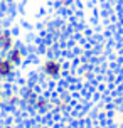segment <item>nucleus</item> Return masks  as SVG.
<instances>
[{
  "mask_svg": "<svg viewBox=\"0 0 123 128\" xmlns=\"http://www.w3.org/2000/svg\"><path fill=\"white\" fill-rule=\"evenodd\" d=\"M64 72V66L62 62L56 58H49L42 62V74L49 79H59Z\"/></svg>",
  "mask_w": 123,
  "mask_h": 128,
  "instance_id": "nucleus-1",
  "label": "nucleus"
},
{
  "mask_svg": "<svg viewBox=\"0 0 123 128\" xmlns=\"http://www.w3.org/2000/svg\"><path fill=\"white\" fill-rule=\"evenodd\" d=\"M15 47V37L8 29L0 30V51L2 52H10Z\"/></svg>",
  "mask_w": 123,
  "mask_h": 128,
  "instance_id": "nucleus-2",
  "label": "nucleus"
},
{
  "mask_svg": "<svg viewBox=\"0 0 123 128\" xmlns=\"http://www.w3.org/2000/svg\"><path fill=\"white\" fill-rule=\"evenodd\" d=\"M15 72V64L8 59V56H2L0 58V78L7 79V78H12Z\"/></svg>",
  "mask_w": 123,
  "mask_h": 128,
  "instance_id": "nucleus-3",
  "label": "nucleus"
},
{
  "mask_svg": "<svg viewBox=\"0 0 123 128\" xmlns=\"http://www.w3.org/2000/svg\"><path fill=\"white\" fill-rule=\"evenodd\" d=\"M32 106H34L36 110H37V111L44 113V111H47L49 108H52V101L49 100V98H47V96L37 94V98H36V101H34Z\"/></svg>",
  "mask_w": 123,
  "mask_h": 128,
  "instance_id": "nucleus-4",
  "label": "nucleus"
},
{
  "mask_svg": "<svg viewBox=\"0 0 123 128\" xmlns=\"http://www.w3.org/2000/svg\"><path fill=\"white\" fill-rule=\"evenodd\" d=\"M7 56H8V59H10L15 66H20V64L26 61V52L22 51L20 47H14L10 52H7Z\"/></svg>",
  "mask_w": 123,
  "mask_h": 128,
  "instance_id": "nucleus-5",
  "label": "nucleus"
},
{
  "mask_svg": "<svg viewBox=\"0 0 123 128\" xmlns=\"http://www.w3.org/2000/svg\"><path fill=\"white\" fill-rule=\"evenodd\" d=\"M66 106H68V101L62 100V98H59V100H56V101H52V108L56 110V111H62Z\"/></svg>",
  "mask_w": 123,
  "mask_h": 128,
  "instance_id": "nucleus-6",
  "label": "nucleus"
},
{
  "mask_svg": "<svg viewBox=\"0 0 123 128\" xmlns=\"http://www.w3.org/2000/svg\"><path fill=\"white\" fill-rule=\"evenodd\" d=\"M7 101L10 103V104H15V103H17V94H10L7 98Z\"/></svg>",
  "mask_w": 123,
  "mask_h": 128,
  "instance_id": "nucleus-7",
  "label": "nucleus"
},
{
  "mask_svg": "<svg viewBox=\"0 0 123 128\" xmlns=\"http://www.w3.org/2000/svg\"><path fill=\"white\" fill-rule=\"evenodd\" d=\"M4 101H5V96L0 93V104H4Z\"/></svg>",
  "mask_w": 123,
  "mask_h": 128,
  "instance_id": "nucleus-8",
  "label": "nucleus"
},
{
  "mask_svg": "<svg viewBox=\"0 0 123 128\" xmlns=\"http://www.w3.org/2000/svg\"><path fill=\"white\" fill-rule=\"evenodd\" d=\"M34 128H46V126H44V125H36Z\"/></svg>",
  "mask_w": 123,
  "mask_h": 128,
  "instance_id": "nucleus-9",
  "label": "nucleus"
},
{
  "mask_svg": "<svg viewBox=\"0 0 123 128\" xmlns=\"http://www.w3.org/2000/svg\"><path fill=\"white\" fill-rule=\"evenodd\" d=\"M2 128H12V126H2Z\"/></svg>",
  "mask_w": 123,
  "mask_h": 128,
  "instance_id": "nucleus-10",
  "label": "nucleus"
},
{
  "mask_svg": "<svg viewBox=\"0 0 123 128\" xmlns=\"http://www.w3.org/2000/svg\"><path fill=\"white\" fill-rule=\"evenodd\" d=\"M0 4H2V0H0Z\"/></svg>",
  "mask_w": 123,
  "mask_h": 128,
  "instance_id": "nucleus-11",
  "label": "nucleus"
}]
</instances>
